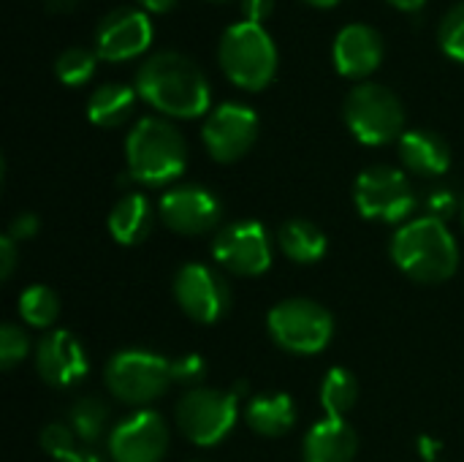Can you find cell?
<instances>
[{
	"mask_svg": "<svg viewBox=\"0 0 464 462\" xmlns=\"http://www.w3.org/2000/svg\"><path fill=\"white\" fill-rule=\"evenodd\" d=\"M136 93L171 117H198L212 101L204 71L188 54L174 49L155 52L139 65Z\"/></svg>",
	"mask_w": 464,
	"mask_h": 462,
	"instance_id": "obj_1",
	"label": "cell"
},
{
	"mask_svg": "<svg viewBox=\"0 0 464 462\" xmlns=\"http://www.w3.org/2000/svg\"><path fill=\"white\" fill-rule=\"evenodd\" d=\"M392 259L419 283H443L459 267V248L440 218H419L394 234Z\"/></svg>",
	"mask_w": 464,
	"mask_h": 462,
	"instance_id": "obj_2",
	"label": "cell"
},
{
	"mask_svg": "<svg viewBox=\"0 0 464 462\" xmlns=\"http://www.w3.org/2000/svg\"><path fill=\"white\" fill-rule=\"evenodd\" d=\"M128 172L147 185H166L185 172L188 147L182 133L163 117H141L125 139Z\"/></svg>",
	"mask_w": 464,
	"mask_h": 462,
	"instance_id": "obj_3",
	"label": "cell"
},
{
	"mask_svg": "<svg viewBox=\"0 0 464 462\" xmlns=\"http://www.w3.org/2000/svg\"><path fill=\"white\" fill-rule=\"evenodd\" d=\"M218 57L226 76L245 90L266 87L277 71V46L261 22L239 19L228 25L220 35Z\"/></svg>",
	"mask_w": 464,
	"mask_h": 462,
	"instance_id": "obj_4",
	"label": "cell"
},
{
	"mask_svg": "<svg viewBox=\"0 0 464 462\" xmlns=\"http://www.w3.org/2000/svg\"><path fill=\"white\" fill-rule=\"evenodd\" d=\"M345 123L362 144H389L402 136L405 109L394 90L378 82L356 84L345 98Z\"/></svg>",
	"mask_w": 464,
	"mask_h": 462,
	"instance_id": "obj_5",
	"label": "cell"
},
{
	"mask_svg": "<svg viewBox=\"0 0 464 462\" xmlns=\"http://www.w3.org/2000/svg\"><path fill=\"white\" fill-rule=\"evenodd\" d=\"M266 327H269L272 340L283 351H291L299 357H313L324 351L334 335L332 313L324 305L304 300V297H294V300L275 305L269 310Z\"/></svg>",
	"mask_w": 464,
	"mask_h": 462,
	"instance_id": "obj_6",
	"label": "cell"
},
{
	"mask_svg": "<svg viewBox=\"0 0 464 462\" xmlns=\"http://www.w3.org/2000/svg\"><path fill=\"white\" fill-rule=\"evenodd\" d=\"M103 381L109 392L128 406H147L163 398L174 381L171 362L152 351H120L109 359Z\"/></svg>",
	"mask_w": 464,
	"mask_h": 462,
	"instance_id": "obj_7",
	"label": "cell"
},
{
	"mask_svg": "<svg viewBox=\"0 0 464 462\" xmlns=\"http://www.w3.org/2000/svg\"><path fill=\"white\" fill-rule=\"evenodd\" d=\"M237 425V395L218 389H190L177 403V428L196 447L220 444Z\"/></svg>",
	"mask_w": 464,
	"mask_h": 462,
	"instance_id": "obj_8",
	"label": "cell"
},
{
	"mask_svg": "<svg viewBox=\"0 0 464 462\" xmlns=\"http://www.w3.org/2000/svg\"><path fill=\"white\" fill-rule=\"evenodd\" d=\"M356 207L370 221L397 223L405 221L416 207L411 180L394 166H370L359 174L353 188Z\"/></svg>",
	"mask_w": 464,
	"mask_h": 462,
	"instance_id": "obj_9",
	"label": "cell"
},
{
	"mask_svg": "<svg viewBox=\"0 0 464 462\" xmlns=\"http://www.w3.org/2000/svg\"><path fill=\"white\" fill-rule=\"evenodd\" d=\"M212 256L220 267H226L234 275L256 278L264 275L272 264V242L261 223L237 221L218 231Z\"/></svg>",
	"mask_w": 464,
	"mask_h": 462,
	"instance_id": "obj_10",
	"label": "cell"
},
{
	"mask_svg": "<svg viewBox=\"0 0 464 462\" xmlns=\"http://www.w3.org/2000/svg\"><path fill=\"white\" fill-rule=\"evenodd\" d=\"M209 155L220 163L239 161L258 136V114L239 101H226L215 106L201 128Z\"/></svg>",
	"mask_w": 464,
	"mask_h": 462,
	"instance_id": "obj_11",
	"label": "cell"
},
{
	"mask_svg": "<svg viewBox=\"0 0 464 462\" xmlns=\"http://www.w3.org/2000/svg\"><path fill=\"white\" fill-rule=\"evenodd\" d=\"M174 300L198 324H215L231 305L226 280L207 264H185L174 278Z\"/></svg>",
	"mask_w": 464,
	"mask_h": 462,
	"instance_id": "obj_12",
	"label": "cell"
},
{
	"mask_svg": "<svg viewBox=\"0 0 464 462\" xmlns=\"http://www.w3.org/2000/svg\"><path fill=\"white\" fill-rule=\"evenodd\" d=\"M169 452V425L155 411H139L122 419L109 436L114 462H160Z\"/></svg>",
	"mask_w": 464,
	"mask_h": 462,
	"instance_id": "obj_13",
	"label": "cell"
},
{
	"mask_svg": "<svg viewBox=\"0 0 464 462\" xmlns=\"http://www.w3.org/2000/svg\"><path fill=\"white\" fill-rule=\"evenodd\" d=\"M152 41V22L147 11L120 5L109 11L95 27V52L103 60H128L141 54Z\"/></svg>",
	"mask_w": 464,
	"mask_h": 462,
	"instance_id": "obj_14",
	"label": "cell"
},
{
	"mask_svg": "<svg viewBox=\"0 0 464 462\" xmlns=\"http://www.w3.org/2000/svg\"><path fill=\"white\" fill-rule=\"evenodd\" d=\"M160 221L185 237L207 234L220 221V202L201 185H177L160 199Z\"/></svg>",
	"mask_w": 464,
	"mask_h": 462,
	"instance_id": "obj_15",
	"label": "cell"
},
{
	"mask_svg": "<svg viewBox=\"0 0 464 462\" xmlns=\"http://www.w3.org/2000/svg\"><path fill=\"white\" fill-rule=\"evenodd\" d=\"M35 370L49 387L71 389L87 376L90 362L82 343L71 332L54 329L35 346Z\"/></svg>",
	"mask_w": 464,
	"mask_h": 462,
	"instance_id": "obj_16",
	"label": "cell"
},
{
	"mask_svg": "<svg viewBox=\"0 0 464 462\" xmlns=\"http://www.w3.org/2000/svg\"><path fill=\"white\" fill-rule=\"evenodd\" d=\"M332 57L343 76H351V79L370 76L381 65L383 38L367 22H351V25L340 27V33L334 35Z\"/></svg>",
	"mask_w": 464,
	"mask_h": 462,
	"instance_id": "obj_17",
	"label": "cell"
},
{
	"mask_svg": "<svg viewBox=\"0 0 464 462\" xmlns=\"http://www.w3.org/2000/svg\"><path fill=\"white\" fill-rule=\"evenodd\" d=\"M400 158L421 177H440L451 166V150L446 139L427 128H413L400 136Z\"/></svg>",
	"mask_w": 464,
	"mask_h": 462,
	"instance_id": "obj_18",
	"label": "cell"
},
{
	"mask_svg": "<svg viewBox=\"0 0 464 462\" xmlns=\"http://www.w3.org/2000/svg\"><path fill=\"white\" fill-rule=\"evenodd\" d=\"M359 452L356 430L345 419H321L304 438V462H353Z\"/></svg>",
	"mask_w": 464,
	"mask_h": 462,
	"instance_id": "obj_19",
	"label": "cell"
},
{
	"mask_svg": "<svg viewBox=\"0 0 464 462\" xmlns=\"http://www.w3.org/2000/svg\"><path fill=\"white\" fill-rule=\"evenodd\" d=\"M155 223L152 204L141 193H125L109 212V231L120 245H139L150 237Z\"/></svg>",
	"mask_w": 464,
	"mask_h": 462,
	"instance_id": "obj_20",
	"label": "cell"
},
{
	"mask_svg": "<svg viewBox=\"0 0 464 462\" xmlns=\"http://www.w3.org/2000/svg\"><path fill=\"white\" fill-rule=\"evenodd\" d=\"M245 419H247L253 433L266 436V438H277V436H285L296 425V403L283 392L258 395L250 400Z\"/></svg>",
	"mask_w": 464,
	"mask_h": 462,
	"instance_id": "obj_21",
	"label": "cell"
},
{
	"mask_svg": "<svg viewBox=\"0 0 464 462\" xmlns=\"http://www.w3.org/2000/svg\"><path fill=\"white\" fill-rule=\"evenodd\" d=\"M136 95L139 93L130 84L106 82V84L92 90V95L87 101V117L101 128H114V125H120V123H125L130 117Z\"/></svg>",
	"mask_w": 464,
	"mask_h": 462,
	"instance_id": "obj_22",
	"label": "cell"
},
{
	"mask_svg": "<svg viewBox=\"0 0 464 462\" xmlns=\"http://www.w3.org/2000/svg\"><path fill=\"white\" fill-rule=\"evenodd\" d=\"M277 242H280L283 253L296 264H315L326 256V248H329L326 234L315 223L302 221V218L288 221L280 229Z\"/></svg>",
	"mask_w": 464,
	"mask_h": 462,
	"instance_id": "obj_23",
	"label": "cell"
},
{
	"mask_svg": "<svg viewBox=\"0 0 464 462\" xmlns=\"http://www.w3.org/2000/svg\"><path fill=\"white\" fill-rule=\"evenodd\" d=\"M356 398H359V384L353 373H348L345 368H332L321 384V406L326 417L345 419V414L356 406Z\"/></svg>",
	"mask_w": 464,
	"mask_h": 462,
	"instance_id": "obj_24",
	"label": "cell"
},
{
	"mask_svg": "<svg viewBox=\"0 0 464 462\" xmlns=\"http://www.w3.org/2000/svg\"><path fill=\"white\" fill-rule=\"evenodd\" d=\"M19 316L24 319V324L46 329L60 316V300L49 286H30L19 297Z\"/></svg>",
	"mask_w": 464,
	"mask_h": 462,
	"instance_id": "obj_25",
	"label": "cell"
},
{
	"mask_svg": "<svg viewBox=\"0 0 464 462\" xmlns=\"http://www.w3.org/2000/svg\"><path fill=\"white\" fill-rule=\"evenodd\" d=\"M106 422H109V406L101 398H82L71 408V430L84 444H95L106 433Z\"/></svg>",
	"mask_w": 464,
	"mask_h": 462,
	"instance_id": "obj_26",
	"label": "cell"
},
{
	"mask_svg": "<svg viewBox=\"0 0 464 462\" xmlns=\"http://www.w3.org/2000/svg\"><path fill=\"white\" fill-rule=\"evenodd\" d=\"M98 63V52L95 49H84V46H68L57 54L54 60V74L63 84H84Z\"/></svg>",
	"mask_w": 464,
	"mask_h": 462,
	"instance_id": "obj_27",
	"label": "cell"
},
{
	"mask_svg": "<svg viewBox=\"0 0 464 462\" xmlns=\"http://www.w3.org/2000/svg\"><path fill=\"white\" fill-rule=\"evenodd\" d=\"M438 41L449 57L464 63V0L443 14L440 27H438Z\"/></svg>",
	"mask_w": 464,
	"mask_h": 462,
	"instance_id": "obj_28",
	"label": "cell"
},
{
	"mask_svg": "<svg viewBox=\"0 0 464 462\" xmlns=\"http://www.w3.org/2000/svg\"><path fill=\"white\" fill-rule=\"evenodd\" d=\"M76 433L71 430V425H63V422H52V425H46L44 428V433H41V447H44V452L46 455H52L54 460H65V457H71V455H76L79 449H76V438H73Z\"/></svg>",
	"mask_w": 464,
	"mask_h": 462,
	"instance_id": "obj_29",
	"label": "cell"
},
{
	"mask_svg": "<svg viewBox=\"0 0 464 462\" xmlns=\"http://www.w3.org/2000/svg\"><path fill=\"white\" fill-rule=\"evenodd\" d=\"M27 338L19 327L14 324H3L0 329V368L11 370L14 365H19L27 357Z\"/></svg>",
	"mask_w": 464,
	"mask_h": 462,
	"instance_id": "obj_30",
	"label": "cell"
},
{
	"mask_svg": "<svg viewBox=\"0 0 464 462\" xmlns=\"http://www.w3.org/2000/svg\"><path fill=\"white\" fill-rule=\"evenodd\" d=\"M171 373H174V381L198 389V384L207 378V362L198 354H185L171 362Z\"/></svg>",
	"mask_w": 464,
	"mask_h": 462,
	"instance_id": "obj_31",
	"label": "cell"
},
{
	"mask_svg": "<svg viewBox=\"0 0 464 462\" xmlns=\"http://www.w3.org/2000/svg\"><path fill=\"white\" fill-rule=\"evenodd\" d=\"M35 231H38L35 215H16L14 223H11V229H8V237H11L14 242H24V240H30V237H35Z\"/></svg>",
	"mask_w": 464,
	"mask_h": 462,
	"instance_id": "obj_32",
	"label": "cell"
},
{
	"mask_svg": "<svg viewBox=\"0 0 464 462\" xmlns=\"http://www.w3.org/2000/svg\"><path fill=\"white\" fill-rule=\"evenodd\" d=\"M14 267H16V242L5 234L0 240V278L8 280L11 272H14Z\"/></svg>",
	"mask_w": 464,
	"mask_h": 462,
	"instance_id": "obj_33",
	"label": "cell"
},
{
	"mask_svg": "<svg viewBox=\"0 0 464 462\" xmlns=\"http://www.w3.org/2000/svg\"><path fill=\"white\" fill-rule=\"evenodd\" d=\"M275 8V0H242V14L247 22H261L272 14Z\"/></svg>",
	"mask_w": 464,
	"mask_h": 462,
	"instance_id": "obj_34",
	"label": "cell"
},
{
	"mask_svg": "<svg viewBox=\"0 0 464 462\" xmlns=\"http://www.w3.org/2000/svg\"><path fill=\"white\" fill-rule=\"evenodd\" d=\"M430 207L435 210V218H440V221H443V215H449V212L454 210V199H451V193H449V191H438V193H432Z\"/></svg>",
	"mask_w": 464,
	"mask_h": 462,
	"instance_id": "obj_35",
	"label": "cell"
},
{
	"mask_svg": "<svg viewBox=\"0 0 464 462\" xmlns=\"http://www.w3.org/2000/svg\"><path fill=\"white\" fill-rule=\"evenodd\" d=\"M46 3V8H52V11H73L82 0H44Z\"/></svg>",
	"mask_w": 464,
	"mask_h": 462,
	"instance_id": "obj_36",
	"label": "cell"
},
{
	"mask_svg": "<svg viewBox=\"0 0 464 462\" xmlns=\"http://www.w3.org/2000/svg\"><path fill=\"white\" fill-rule=\"evenodd\" d=\"M147 11H169L177 0H139Z\"/></svg>",
	"mask_w": 464,
	"mask_h": 462,
	"instance_id": "obj_37",
	"label": "cell"
},
{
	"mask_svg": "<svg viewBox=\"0 0 464 462\" xmlns=\"http://www.w3.org/2000/svg\"><path fill=\"white\" fill-rule=\"evenodd\" d=\"M63 462H103L98 455H92V452H76V455H71V457H65Z\"/></svg>",
	"mask_w": 464,
	"mask_h": 462,
	"instance_id": "obj_38",
	"label": "cell"
},
{
	"mask_svg": "<svg viewBox=\"0 0 464 462\" xmlns=\"http://www.w3.org/2000/svg\"><path fill=\"white\" fill-rule=\"evenodd\" d=\"M389 3H394L397 8H405V11H416L424 5V0H389Z\"/></svg>",
	"mask_w": 464,
	"mask_h": 462,
	"instance_id": "obj_39",
	"label": "cell"
},
{
	"mask_svg": "<svg viewBox=\"0 0 464 462\" xmlns=\"http://www.w3.org/2000/svg\"><path fill=\"white\" fill-rule=\"evenodd\" d=\"M307 3H313V5H334L340 0H307Z\"/></svg>",
	"mask_w": 464,
	"mask_h": 462,
	"instance_id": "obj_40",
	"label": "cell"
},
{
	"mask_svg": "<svg viewBox=\"0 0 464 462\" xmlns=\"http://www.w3.org/2000/svg\"><path fill=\"white\" fill-rule=\"evenodd\" d=\"M462 218H464V210H462Z\"/></svg>",
	"mask_w": 464,
	"mask_h": 462,
	"instance_id": "obj_41",
	"label": "cell"
}]
</instances>
